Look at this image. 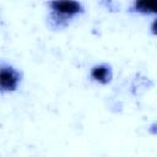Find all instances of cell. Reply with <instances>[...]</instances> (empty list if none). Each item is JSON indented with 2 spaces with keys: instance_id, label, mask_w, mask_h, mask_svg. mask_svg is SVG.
Returning a JSON list of instances; mask_svg holds the SVG:
<instances>
[{
  "instance_id": "1",
  "label": "cell",
  "mask_w": 157,
  "mask_h": 157,
  "mask_svg": "<svg viewBox=\"0 0 157 157\" xmlns=\"http://www.w3.org/2000/svg\"><path fill=\"white\" fill-rule=\"evenodd\" d=\"M47 25L53 32L66 29L76 18L85 13V6L80 1H48Z\"/></svg>"
},
{
  "instance_id": "2",
  "label": "cell",
  "mask_w": 157,
  "mask_h": 157,
  "mask_svg": "<svg viewBox=\"0 0 157 157\" xmlns=\"http://www.w3.org/2000/svg\"><path fill=\"white\" fill-rule=\"evenodd\" d=\"M22 81V72L13 65L0 61V93L16 92Z\"/></svg>"
},
{
  "instance_id": "4",
  "label": "cell",
  "mask_w": 157,
  "mask_h": 157,
  "mask_svg": "<svg viewBox=\"0 0 157 157\" xmlns=\"http://www.w3.org/2000/svg\"><path fill=\"white\" fill-rule=\"evenodd\" d=\"M129 13H136L142 16H151L156 15L157 12V2L156 1H132L128 6Z\"/></svg>"
},
{
  "instance_id": "3",
  "label": "cell",
  "mask_w": 157,
  "mask_h": 157,
  "mask_svg": "<svg viewBox=\"0 0 157 157\" xmlns=\"http://www.w3.org/2000/svg\"><path fill=\"white\" fill-rule=\"evenodd\" d=\"M88 75H90L91 81L105 86V85H109L113 80V67L108 63L94 64L90 69Z\"/></svg>"
}]
</instances>
